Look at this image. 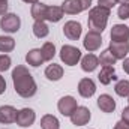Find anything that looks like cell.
<instances>
[{
    "instance_id": "1",
    "label": "cell",
    "mask_w": 129,
    "mask_h": 129,
    "mask_svg": "<svg viewBox=\"0 0 129 129\" xmlns=\"http://www.w3.org/2000/svg\"><path fill=\"white\" fill-rule=\"evenodd\" d=\"M12 83H14V89L17 92V95H20L24 99L33 98L38 92V86L36 81L32 77V74L29 72V69L23 64H17L12 71Z\"/></svg>"
},
{
    "instance_id": "2",
    "label": "cell",
    "mask_w": 129,
    "mask_h": 129,
    "mask_svg": "<svg viewBox=\"0 0 129 129\" xmlns=\"http://www.w3.org/2000/svg\"><path fill=\"white\" fill-rule=\"evenodd\" d=\"M110 14H111V11L107 9V8H102V6L92 8L89 11V20H87L90 32H96V33L104 32L105 27H107V23H108Z\"/></svg>"
},
{
    "instance_id": "3",
    "label": "cell",
    "mask_w": 129,
    "mask_h": 129,
    "mask_svg": "<svg viewBox=\"0 0 129 129\" xmlns=\"http://www.w3.org/2000/svg\"><path fill=\"white\" fill-rule=\"evenodd\" d=\"M59 56H60V60L68 66H75L77 63H80V60L83 57L81 51L74 45H63Z\"/></svg>"
},
{
    "instance_id": "4",
    "label": "cell",
    "mask_w": 129,
    "mask_h": 129,
    "mask_svg": "<svg viewBox=\"0 0 129 129\" xmlns=\"http://www.w3.org/2000/svg\"><path fill=\"white\" fill-rule=\"evenodd\" d=\"M21 27V20L17 14H5L0 18V29L6 33H17Z\"/></svg>"
},
{
    "instance_id": "5",
    "label": "cell",
    "mask_w": 129,
    "mask_h": 129,
    "mask_svg": "<svg viewBox=\"0 0 129 129\" xmlns=\"http://www.w3.org/2000/svg\"><path fill=\"white\" fill-rule=\"evenodd\" d=\"M90 117H92V114H90V110L87 107H77V110L71 114L69 119H71L72 125L84 126V125H87L90 122Z\"/></svg>"
},
{
    "instance_id": "6",
    "label": "cell",
    "mask_w": 129,
    "mask_h": 129,
    "mask_svg": "<svg viewBox=\"0 0 129 129\" xmlns=\"http://www.w3.org/2000/svg\"><path fill=\"white\" fill-rule=\"evenodd\" d=\"M36 120V113L32 108H21L17 114V120L15 123L20 128H30Z\"/></svg>"
},
{
    "instance_id": "7",
    "label": "cell",
    "mask_w": 129,
    "mask_h": 129,
    "mask_svg": "<svg viewBox=\"0 0 129 129\" xmlns=\"http://www.w3.org/2000/svg\"><path fill=\"white\" fill-rule=\"evenodd\" d=\"M77 107H78V104H77V99L74 96H63L57 102L59 113L64 117H71V114L77 110Z\"/></svg>"
},
{
    "instance_id": "8",
    "label": "cell",
    "mask_w": 129,
    "mask_h": 129,
    "mask_svg": "<svg viewBox=\"0 0 129 129\" xmlns=\"http://www.w3.org/2000/svg\"><path fill=\"white\" fill-rule=\"evenodd\" d=\"M83 45L84 48L89 51V53H93V51H98L102 45V36L101 33H96V32H90L84 36V41H83Z\"/></svg>"
},
{
    "instance_id": "9",
    "label": "cell",
    "mask_w": 129,
    "mask_h": 129,
    "mask_svg": "<svg viewBox=\"0 0 129 129\" xmlns=\"http://www.w3.org/2000/svg\"><path fill=\"white\" fill-rule=\"evenodd\" d=\"M63 33L68 39H71V41H78L80 36H81V33H83V27H81V24H80L78 21L71 20V21L64 23Z\"/></svg>"
},
{
    "instance_id": "10",
    "label": "cell",
    "mask_w": 129,
    "mask_h": 129,
    "mask_svg": "<svg viewBox=\"0 0 129 129\" xmlns=\"http://www.w3.org/2000/svg\"><path fill=\"white\" fill-rule=\"evenodd\" d=\"M108 50L111 51V54L117 60H123V59H126V56L129 53V42L128 41L126 42H114V41H111Z\"/></svg>"
},
{
    "instance_id": "11",
    "label": "cell",
    "mask_w": 129,
    "mask_h": 129,
    "mask_svg": "<svg viewBox=\"0 0 129 129\" xmlns=\"http://www.w3.org/2000/svg\"><path fill=\"white\" fill-rule=\"evenodd\" d=\"M96 92V84L92 78H83L78 83V93L83 98H92Z\"/></svg>"
},
{
    "instance_id": "12",
    "label": "cell",
    "mask_w": 129,
    "mask_h": 129,
    "mask_svg": "<svg viewBox=\"0 0 129 129\" xmlns=\"http://www.w3.org/2000/svg\"><path fill=\"white\" fill-rule=\"evenodd\" d=\"M110 36L114 42H126L129 41V27L126 24H114Z\"/></svg>"
},
{
    "instance_id": "13",
    "label": "cell",
    "mask_w": 129,
    "mask_h": 129,
    "mask_svg": "<svg viewBox=\"0 0 129 129\" xmlns=\"http://www.w3.org/2000/svg\"><path fill=\"white\" fill-rule=\"evenodd\" d=\"M17 114H18V111H17L12 105H2V107H0V123H2V125L15 123Z\"/></svg>"
},
{
    "instance_id": "14",
    "label": "cell",
    "mask_w": 129,
    "mask_h": 129,
    "mask_svg": "<svg viewBox=\"0 0 129 129\" xmlns=\"http://www.w3.org/2000/svg\"><path fill=\"white\" fill-rule=\"evenodd\" d=\"M80 62H81V69L84 72H93L99 66V57L95 56V54H92V53H89L84 57H81Z\"/></svg>"
},
{
    "instance_id": "15",
    "label": "cell",
    "mask_w": 129,
    "mask_h": 129,
    "mask_svg": "<svg viewBox=\"0 0 129 129\" xmlns=\"http://www.w3.org/2000/svg\"><path fill=\"white\" fill-rule=\"evenodd\" d=\"M98 107L104 113H114V110H116V101L113 99V96H110V95L105 93V95H101V96L98 98Z\"/></svg>"
},
{
    "instance_id": "16",
    "label": "cell",
    "mask_w": 129,
    "mask_h": 129,
    "mask_svg": "<svg viewBox=\"0 0 129 129\" xmlns=\"http://www.w3.org/2000/svg\"><path fill=\"white\" fill-rule=\"evenodd\" d=\"M44 74H45V77H47L50 81H59V80H62L64 71L60 64L53 63V64H48V66L45 68V72H44Z\"/></svg>"
},
{
    "instance_id": "17",
    "label": "cell",
    "mask_w": 129,
    "mask_h": 129,
    "mask_svg": "<svg viewBox=\"0 0 129 129\" xmlns=\"http://www.w3.org/2000/svg\"><path fill=\"white\" fill-rule=\"evenodd\" d=\"M114 78H116V69H114V66H102V69H101V72L98 75L99 83L104 84V86H108Z\"/></svg>"
},
{
    "instance_id": "18",
    "label": "cell",
    "mask_w": 129,
    "mask_h": 129,
    "mask_svg": "<svg viewBox=\"0 0 129 129\" xmlns=\"http://www.w3.org/2000/svg\"><path fill=\"white\" fill-rule=\"evenodd\" d=\"M62 8H63L64 14H69V15H77L84 11L80 0H64L62 3Z\"/></svg>"
},
{
    "instance_id": "19",
    "label": "cell",
    "mask_w": 129,
    "mask_h": 129,
    "mask_svg": "<svg viewBox=\"0 0 129 129\" xmlns=\"http://www.w3.org/2000/svg\"><path fill=\"white\" fill-rule=\"evenodd\" d=\"M26 62L27 64H30L33 68H38L44 63V57H42V53H41V48H33L30 50L27 54H26Z\"/></svg>"
},
{
    "instance_id": "20",
    "label": "cell",
    "mask_w": 129,
    "mask_h": 129,
    "mask_svg": "<svg viewBox=\"0 0 129 129\" xmlns=\"http://www.w3.org/2000/svg\"><path fill=\"white\" fill-rule=\"evenodd\" d=\"M47 8H48V6L44 5V3H41V2L32 5L30 14H32L33 20H35V21H45V20H47Z\"/></svg>"
},
{
    "instance_id": "21",
    "label": "cell",
    "mask_w": 129,
    "mask_h": 129,
    "mask_svg": "<svg viewBox=\"0 0 129 129\" xmlns=\"http://www.w3.org/2000/svg\"><path fill=\"white\" fill-rule=\"evenodd\" d=\"M64 12L62 6H48L47 8V20L50 23H59L63 18Z\"/></svg>"
},
{
    "instance_id": "22",
    "label": "cell",
    "mask_w": 129,
    "mask_h": 129,
    "mask_svg": "<svg viewBox=\"0 0 129 129\" xmlns=\"http://www.w3.org/2000/svg\"><path fill=\"white\" fill-rule=\"evenodd\" d=\"M41 128L42 129H59L60 128V122L56 116L53 114H45L41 119Z\"/></svg>"
},
{
    "instance_id": "23",
    "label": "cell",
    "mask_w": 129,
    "mask_h": 129,
    "mask_svg": "<svg viewBox=\"0 0 129 129\" xmlns=\"http://www.w3.org/2000/svg\"><path fill=\"white\" fill-rule=\"evenodd\" d=\"M50 33L48 26L45 24V21H35L33 23V35L38 38V39H42V38H47Z\"/></svg>"
},
{
    "instance_id": "24",
    "label": "cell",
    "mask_w": 129,
    "mask_h": 129,
    "mask_svg": "<svg viewBox=\"0 0 129 129\" xmlns=\"http://www.w3.org/2000/svg\"><path fill=\"white\" fill-rule=\"evenodd\" d=\"M41 53H42V57L45 62H51L56 56V45L53 42H45L41 48Z\"/></svg>"
},
{
    "instance_id": "25",
    "label": "cell",
    "mask_w": 129,
    "mask_h": 129,
    "mask_svg": "<svg viewBox=\"0 0 129 129\" xmlns=\"http://www.w3.org/2000/svg\"><path fill=\"white\" fill-rule=\"evenodd\" d=\"M15 48V39L11 36H0V53H11Z\"/></svg>"
},
{
    "instance_id": "26",
    "label": "cell",
    "mask_w": 129,
    "mask_h": 129,
    "mask_svg": "<svg viewBox=\"0 0 129 129\" xmlns=\"http://www.w3.org/2000/svg\"><path fill=\"white\" fill-rule=\"evenodd\" d=\"M116 95L120 98H128L129 96V80H119L114 86Z\"/></svg>"
},
{
    "instance_id": "27",
    "label": "cell",
    "mask_w": 129,
    "mask_h": 129,
    "mask_svg": "<svg viewBox=\"0 0 129 129\" xmlns=\"http://www.w3.org/2000/svg\"><path fill=\"white\" fill-rule=\"evenodd\" d=\"M116 62H117V59L111 54L110 50H104L101 53V56H99V63L102 66H114Z\"/></svg>"
},
{
    "instance_id": "28",
    "label": "cell",
    "mask_w": 129,
    "mask_h": 129,
    "mask_svg": "<svg viewBox=\"0 0 129 129\" xmlns=\"http://www.w3.org/2000/svg\"><path fill=\"white\" fill-rule=\"evenodd\" d=\"M12 64V60L8 54H0V72H6Z\"/></svg>"
},
{
    "instance_id": "29",
    "label": "cell",
    "mask_w": 129,
    "mask_h": 129,
    "mask_svg": "<svg viewBox=\"0 0 129 129\" xmlns=\"http://www.w3.org/2000/svg\"><path fill=\"white\" fill-rule=\"evenodd\" d=\"M117 17L120 20H128L129 18V3H120L117 9Z\"/></svg>"
},
{
    "instance_id": "30",
    "label": "cell",
    "mask_w": 129,
    "mask_h": 129,
    "mask_svg": "<svg viewBox=\"0 0 129 129\" xmlns=\"http://www.w3.org/2000/svg\"><path fill=\"white\" fill-rule=\"evenodd\" d=\"M117 3H119V0H98V6L107 8V9H110V11H111Z\"/></svg>"
},
{
    "instance_id": "31",
    "label": "cell",
    "mask_w": 129,
    "mask_h": 129,
    "mask_svg": "<svg viewBox=\"0 0 129 129\" xmlns=\"http://www.w3.org/2000/svg\"><path fill=\"white\" fill-rule=\"evenodd\" d=\"M8 0H0V15L3 17L5 14H8Z\"/></svg>"
},
{
    "instance_id": "32",
    "label": "cell",
    "mask_w": 129,
    "mask_h": 129,
    "mask_svg": "<svg viewBox=\"0 0 129 129\" xmlns=\"http://www.w3.org/2000/svg\"><path fill=\"white\" fill-rule=\"evenodd\" d=\"M122 122L129 125V105L126 108H123V111H122Z\"/></svg>"
},
{
    "instance_id": "33",
    "label": "cell",
    "mask_w": 129,
    "mask_h": 129,
    "mask_svg": "<svg viewBox=\"0 0 129 129\" xmlns=\"http://www.w3.org/2000/svg\"><path fill=\"white\" fill-rule=\"evenodd\" d=\"M5 90H6V81H5V78L2 77V74H0V95H3Z\"/></svg>"
},
{
    "instance_id": "34",
    "label": "cell",
    "mask_w": 129,
    "mask_h": 129,
    "mask_svg": "<svg viewBox=\"0 0 129 129\" xmlns=\"http://www.w3.org/2000/svg\"><path fill=\"white\" fill-rule=\"evenodd\" d=\"M113 129H129V125L123 123V122L120 120V122H117V123L114 125V128H113Z\"/></svg>"
},
{
    "instance_id": "35",
    "label": "cell",
    "mask_w": 129,
    "mask_h": 129,
    "mask_svg": "<svg viewBox=\"0 0 129 129\" xmlns=\"http://www.w3.org/2000/svg\"><path fill=\"white\" fill-rule=\"evenodd\" d=\"M80 2H81V5H83V9H84V11L90 9V6H92V0H80Z\"/></svg>"
},
{
    "instance_id": "36",
    "label": "cell",
    "mask_w": 129,
    "mask_h": 129,
    "mask_svg": "<svg viewBox=\"0 0 129 129\" xmlns=\"http://www.w3.org/2000/svg\"><path fill=\"white\" fill-rule=\"evenodd\" d=\"M122 68H123V71L129 75V57L128 59H123V64H122Z\"/></svg>"
},
{
    "instance_id": "37",
    "label": "cell",
    "mask_w": 129,
    "mask_h": 129,
    "mask_svg": "<svg viewBox=\"0 0 129 129\" xmlns=\"http://www.w3.org/2000/svg\"><path fill=\"white\" fill-rule=\"evenodd\" d=\"M24 3H29V5H35V3H38L39 0H23Z\"/></svg>"
},
{
    "instance_id": "38",
    "label": "cell",
    "mask_w": 129,
    "mask_h": 129,
    "mask_svg": "<svg viewBox=\"0 0 129 129\" xmlns=\"http://www.w3.org/2000/svg\"><path fill=\"white\" fill-rule=\"evenodd\" d=\"M120 3H129V0H119Z\"/></svg>"
},
{
    "instance_id": "39",
    "label": "cell",
    "mask_w": 129,
    "mask_h": 129,
    "mask_svg": "<svg viewBox=\"0 0 129 129\" xmlns=\"http://www.w3.org/2000/svg\"><path fill=\"white\" fill-rule=\"evenodd\" d=\"M128 102H129V96H128Z\"/></svg>"
}]
</instances>
